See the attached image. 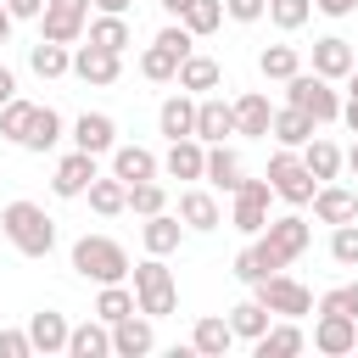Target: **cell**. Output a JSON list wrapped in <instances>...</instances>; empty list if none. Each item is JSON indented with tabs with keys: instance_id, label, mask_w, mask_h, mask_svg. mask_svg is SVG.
Returning <instances> with one entry per match:
<instances>
[{
	"instance_id": "484cf974",
	"label": "cell",
	"mask_w": 358,
	"mask_h": 358,
	"mask_svg": "<svg viewBox=\"0 0 358 358\" xmlns=\"http://www.w3.org/2000/svg\"><path fill=\"white\" fill-rule=\"evenodd\" d=\"M67 330H73V324H67L56 308H45V313L28 319V341H34V352H45V358H50V352H67Z\"/></svg>"
},
{
	"instance_id": "d6a6232c",
	"label": "cell",
	"mask_w": 358,
	"mask_h": 358,
	"mask_svg": "<svg viewBox=\"0 0 358 358\" xmlns=\"http://www.w3.org/2000/svg\"><path fill=\"white\" fill-rule=\"evenodd\" d=\"M84 196H90V207H95V213H101V218H117V213H123V207H129V185H123V179H117V173H106V179H101V173H95V179H90V190H84Z\"/></svg>"
},
{
	"instance_id": "5bb4252c",
	"label": "cell",
	"mask_w": 358,
	"mask_h": 358,
	"mask_svg": "<svg viewBox=\"0 0 358 358\" xmlns=\"http://www.w3.org/2000/svg\"><path fill=\"white\" fill-rule=\"evenodd\" d=\"M313 218L330 224V229H336V224H352V218H358V190H341V185L324 179V185L313 190Z\"/></svg>"
},
{
	"instance_id": "74e56055",
	"label": "cell",
	"mask_w": 358,
	"mask_h": 358,
	"mask_svg": "<svg viewBox=\"0 0 358 358\" xmlns=\"http://www.w3.org/2000/svg\"><path fill=\"white\" fill-rule=\"evenodd\" d=\"M257 73H263V78H280V84H285L291 73H302V56H296L291 45H263V50H257Z\"/></svg>"
},
{
	"instance_id": "2e32d148",
	"label": "cell",
	"mask_w": 358,
	"mask_h": 358,
	"mask_svg": "<svg viewBox=\"0 0 358 358\" xmlns=\"http://www.w3.org/2000/svg\"><path fill=\"white\" fill-rule=\"evenodd\" d=\"M268 123H274L268 95H263V90H246V95L235 101V134H246V140H268Z\"/></svg>"
},
{
	"instance_id": "cb8c5ba5",
	"label": "cell",
	"mask_w": 358,
	"mask_h": 358,
	"mask_svg": "<svg viewBox=\"0 0 358 358\" xmlns=\"http://www.w3.org/2000/svg\"><path fill=\"white\" fill-rule=\"evenodd\" d=\"M157 129H162L168 140H185V134H196V95H190V90L168 95V101H162V112H157Z\"/></svg>"
},
{
	"instance_id": "7c38bea8",
	"label": "cell",
	"mask_w": 358,
	"mask_h": 358,
	"mask_svg": "<svg viewBox=\"0 0 358 358\" xmlns=\"http://www.w3.org/2000/svg\"><path fill=\"white\" fill-rule=\"evenodd\" d=\"M313 347H319L324 358L352 352V347H358V319H352V313H319V324H313Z\"/></svg>"
},
{
	"instance_id": "8d00e7d4",
	"label": "cell",
	"mask_w": 358,
	"mask_h": 358,
	"mask_svg": "<svg viewBox=\"0 0 358 358\" xmlns=\"http://www.w3.org/2000/svg\"><path fill=\"white\" fill-rule=\"evenodd\" d=\"M140 73H145L151 84H173V78H179V56H173L168 45H157V39H151V45L140 50Z\"/></svg>"
},
{
	"instance_id": "d590c367",
	"label": "cell",
	"mask_w": 358,
	"mask_h": 358,
	"mask_svg": "<svg viewBox=\"0 0 358 358\" xmlns=\"http://www.w3.org/2000/svg\"><path fill=\"white\" fill-rule=\"evenodd\" d=\"M28 67H34L39 78H62V73H73V50L56 45V39H39V45L28 50Z\"/></svg>"
},
{
	"instance_id": "ab89813d",
	"label": "cell",
	"mask_w": 358,
	"mask_h": 358,
	"mask_svg": "<svg viewBox=\"0 0 358 358\" xmlns=\"http://www.w3.org/2000/svg\"><path fill=\"white\" fill-rule=\"evenodd\" d=\"M179 22H185V28L201 39V34H213V28L224 22V0H190V6L179 11Z\"/></svg>"
},
{
	"instance_id": "ee69618b",
	"label": "cell",
	"mask_w": 358,
	"mask_h": 358,
	"mask_svg": "<svg viewBox=\"0 0 358 358\" xmlns=\"http://www.w3.org/2000/svg\"><path fill=\"white\" fill-rule=\"evenodd\" d=\"M28 117H34V101H22V95H11V101L0 106V140H22V129H28Z\"/></svg>"
},
{
	"instance_id": "bcb514c9",
	"label": "cell",
	"mask_w": 358,
	"mask_h": 358,
	"mask_svg": "<svg viewBox=\"0 0 358 358\" xmlns=\"http://www.w3.org/2000/svg\"><path fill=\"white\" fill-rule=\"evenodd\" d=\"M157 45H168V50H173V56L185 62V56H190V45H196V34H190L185 22H168V28L157 34Z\"/></svg>"
},
{
	"instance_id": "b9f144b4",
	"label": "cell",
	"mask_w": 358,
	"mask_h": 358,
	"mask_svg": "<svg viewBox=\"0 0 358 358\" xmlns=\"http://www.w3.org/2000/svg\"><path fill=\"white\" fill-rule=\"evenodd\" d=\"M162 207H168V190H162L157 179H140V185H129V213L151 218V213H162Z\"/></svg>"
},
{
	"instance_id": "d4e9b609",
	"label": "cell",
	"mask_w": 358,
	"mask_h": 358,
	"mask_svg": "<svg viewBox=\"0 0 358 358\" xmlns=\"http://www.w3.org/2000/svg\"><path fill=\"white\" fill-rule=\"evenodd\" d=\"M313 129H319V123H313L302 106H291V101H285V106L274 112V123H268V134H274L280 145H291V151H302V145L313 140Z\"/></svg>"
},
{
	"instance_id": "4fadbf2b",
	"label": "cell",
	"mask_w": 358,
	"mask_h": 358,
	"mask_svg": "<svg viewBox=\"0 0 358 358\" xmlns=\"http://www.w3.org/2000/svg\"><path fill=\"white\" fill-rule=\"evenodd\" d=\"M151 347H157V330H151V319H145L140 308L112 324V352H117V358H145Z\"/></svg>"
},
{
	"instance_id": "94428289",
	"label": "cell",
	"mask_w": 358,
	"mask_h": 358,
	"mask_svg": "<svg viewBox=\"0 0 358 358\" xmlns=\"http://www.w3.org/2000/svg\"><path fill=\"white\" fill-rule=\"evenodd\" d=\"M157 6H162V11H168V17H179V11H185V6H190V0H157Z\"/></svg>"
},
{
	"instance_id": "52a82bcc",
	"label": "cell",
	"mask_w": 358,
	"mask_h": 358,
	"mask_svg": "<svg viewBox=\"0 0 358 358\" xmlns=\"http://www.w3.org/2000/svg\"><path fill=\"white\" fill-rule=\"evenodd\" d=\"M268 201H274V185H268V179H241V185H235V218H229V224H235L241 235H257V229L268 224Z\"/></svg>"
},
{
	"instance_id": "836d02e7",
	"label": "cell",
	"mask_w": 358,
	"mask_h": 358,
	"mask_svg": "<svg viewBox=\"0 0 358 358\" xmlns=\"http://www.w3.org/2000/svg\"><path fill=\"white\" fill-rule=\"evenodd\" d=\"M296 157H302V168H308V173H313L319 185L341 173V145H330V140H319V134H313V140H308V145H302Z\"/></svg>"
},
{
	"instance_id": "277c9868",
	"label": "cell",
	"mask_w": 358,
	"mask_h": 358,
	"mask_svg": "<svg viewBox=\"0 0 358 358\" xmlns=\"http://www.w3.org/2000/svg\"><path fill=\"white\" fill-rule=\"evenodd\" d=\"M268 185H274V196L280 201H291V207H308L313 201V190H319V179L302 168V157L291 151V145H280L274 157H268V173H263Z\"/></svg>"
},
{
	"instance_id": "7a4b0ae2",
	"label": "cell",
	"mask_w": 358,
	"mask_h": 358,
	"mask_svg": "<svg viewBox=\"0 0 358 358\" xmlns=\"http://www.w3.org/2000/svg\"><path fill=\"white\" fill-rule=\"evenodd\" d=\"M129 274H134V308H140L145 319H168V313L179 308V285H173V268H168L157 252H145V263H134Z\"/></svg>"
},
{
	"instance_id": "db71d44e",
	"label": "cell",
	"mask_w": 358,
	"mask_h": 358,
	"mask_svg": "<svg viewBox=\"0 0 358 358\" xmlns=\"http://www.w3.org/2000/svg\"><path fill=\"white\" fill-rule=\"evenodd\" d=\"M90 6H95V11H112V17H123L134 0H90Z\"/></svg>"
},
{
	"instance_id": "c3c4849f",
	"label": "cell",
	"mask_w": 358,
	"mask_h": 358,
	"mask_svg": "<svg viewBox=\"0 0 358 358\" xmlns=\"http://www.w3.org/2000/svg\"><path fill=\"white\" fill-rule=\"evenodd\" d=\"M268 11V0H224V17H235V22H257Z\"/></svg>"
},
{
	"instance_id": "603a6c76",
	"label": "cell",
	"mask_w": 358,
	"mask_h": 358,
	"mask_svg": "<svg viewBox=\"0 0 358 358\" xmlns=\"http://www.w3.org/2000/svg\"><path fill=\"white\" fill-rule=\"evenodd\" d=\"M173 84L190 90V95H213V90L224 84V67H218L213 56H196V50H190V56L179 62V78H173Z\"/></svg>"
},
{
	"instance_id": "5b68a950",
	"label": "cell",
	"mask_w": 358,
	"mask_h": 358,
	"mask_svg": "<svg viewBox=\"0 0 358 358\" xmlns=\"http://www.w3.org/2000/svg\"><path fill=\"white\" fill-rule=\"evenodd\" d=\"M285 101L302 106L313 123H336V117H341V95H336L330 78H319V73H291V78H285Z\"/></svg>"
},
{
	"instance_id": "e575fe53",
	"label": "cell",
	"mask_w": 358,
	"mask_h": 358,
	"mask_svg": "<svg viewBox=\"0 0 358 358\" xmlns=\"http://www.w3.org/2000/svg\"><path fill=\"white\" fill-rule=\"evenodd\" d=\"M268 319H274V313H268L257 296H246V302L229 308V330H235V341H257V336L268 330Z\"/></svg>"
},
{
	"instance_id": "f907efd6",
	"label": "cell",
	"mask_w": 358,
	"mask_h": 358,
	"mask_svg": "<svg viewBox=\"0 0 358 358\" xmlns=\"http://www.w3.org/2000/svg\"><path fill=\"white\" fill-rule=\"evenodd\" d=\"M6 11H11L17 22H39V11H45V0H6Z\"/></svg>"
},
{
	"instance_id": "4316f807",
	"label": "cell",
	"mask_w": 358,
	"mask_h": 358,
	"mask_svg": "<svg viewBox=\"0 0 358 358\" xmlns=\"http://www.w3.org/2000/svg\"><path fill=\"white\" fill-rule=\"evenodd\" d=\"M229 347H235V330H229V319H218V313L196 319V330H190V352H201V358H224Z\"/></svg>"
},
{
	"instance_id": "11a10c76",
	"label": "cell",
	"mask_w": 358,
	"mask_h": 358,
	"mask_svg": "<svg viewBox=\"0 0 358 358\" xmlns=\"http://www.w3.org/2000/svg\"><path fill=\"white\" fill-rule=\"evenodd\" d=\"M17 95V78H11V67H0V106Z\"/></svg>"
},
{
	"instance_id": "681fc988",
	"label": "cell",
	"mask_w": 358,
	"mask_h": 358,
	"mask_svg": "<svg viewBox=\"0 0 358 358\" xmlns=\"http://www.w3.org/2000/svg\"><path fill=\"white\" fill-rule=\"evenodd\" d=\"M45 11H56V17H78V22H90V0H45Z\"/></svg>"
},
{
	"instance_id": "4dcf8cb0",
	"label": "cell",
	"mask_w": 358,
	"mask_h": 358,
	"mask_svg": "<svg viewBox=\"0 0 358 358\" xmlns=\"http://www.w3.org/2000/svg\"><path fill=\"white\" fill-rule=\"evenodd\" d=\"M84 34H90V45H101V50H129L134 45V28H129V17H112V11H101L95 22H84Z\"/></svg>"
},
{
	"instance_id": "6125c7cd",
	"label": "cell",
	"mask_w": 358,
	"mask_h": 358,
	"mask_svg": "<svg viewBox=\"0 0 358 358\" xmlns=\"http://www.w3.org/2000/svg\"><path fill=\"white\" fill-rule=\"evenodd\" d=\"M347 101H358V62H352V73H347Z\"/></svg>"
},
{
	"instance_id": "f1b7e54d",
	"label": "cell",
	"mask_w": 358,
	"mask_h": 358,
	"mask_svg": "<svg viewBox=\"0 0 358 358\" xmlns=\"http://www.w3.org/2000/svg\"><path fill=\"white\" fill-rule=\"evenodd\" d=\"M201 179H207V185H218V190H229V196H235V185H241V179H246V168H241V151H229V145H224V140H218V145H213V151H207V168H201Z\"/></svg>"
},
{
	"instance_id": "816d5d0a",
	"label": "cell",
	"mask_w": 358,
	"mask_h": 358,
	"mask_svg": "<svg viewBox=\"0 0 358 358\" xmlns=\"http://www.w3.org/2000/svg\"><path fill=\"white\" fill-rule=\"evenodd\" d=\"M313 11H324V17H352L358 0H313Z\"/></svg>"
},
{
	"instance_id": "60d3db41",
	"label": "cell",
	"mask_w": 358,
	"mask_h": 358,
	"mask_svg": "<svg viewBox=\"0 0 358 358\" xmlns=\"http://www.w3.org/2000/svg\"><path fill=\"white\" fill-rule=\"evenodd\" d=\"M39 39H56V45H78V39H84V22H78V17H56V11H39Z\"/></svg>"
},
{
	"instance_id": "9c48e42d",
	"label": "cell",
	"mask_w": 358,
	"mask_h": 358,
	"mask_svg": "<svg viewBox=\"0 0 358 358\" xmlns=\"http://www.w3.org/2000/svg\"><path fill=\"white\" fill-rule=\"evenodd\" d=\"M224 134H235V101L224 95H196V140L218 145Z\"/></svg>"
},
{
	"instance_id": "3957f363",
	"label": "cell",
	"mask_w": 358,
	"mask_h": 358,
	"mask_svg": "<svg viewBox=\"0 0 358 358\" xmlns=\"http://www.w3.org/2000/svg\"><path fill=\"white\" fill-rule=\"evenodd\" d=\"M73 268L84 274V280H95V285H112V280H129V252L112 241V235H78L73 241Z\"/></svg>"
},
{
	"instance_id": "8992f818",
	"label": "cell",
	"mask_w": 358,
	"mask_h": 358,
	"mask_svg": "<svg viewBox=\"0 0 358 358\" xmlns=\"http://www.w3.org/2000/svg\"><path fill=\"white\" fill-rule=\"evenodd\" d=\"M252 291H257V302H263L274 319H302V313H313V291H308L302 280H291V274H268V280H257Z\"/></svg>"
},
{
	"instance_id": "7bdbcfd3",
	"label": "cell",
	"mask_w": 358,
	"mask_h": 358,
	"mask_svg": "<svg viewBox=\"0 0 358 358\" xmlns=\"http://www.w3.org/2000/svg\"><path fill=\"white\" fill-rule=\"evenodd\" d=\"M263 17H268L274 28H285V34H291V28H302V22L313 17V0H268V11H263Z\"/></svg>"
},
{
	"instance_id": "ffe728a7",
	"label": "cell",
	"mask_w": 358,
	"mask_h": 358,
	"mask_svg": "<svg viewBox=\"0 0 358 358\" xmlns=\"http://www.w3.org/2000/svg\"><path fill=\"white\" fill-rule=\"evenodd\" d=\"M280 268H285V257H280L263 235H257V241L235 257V280H246V285H257V280H268V274H280Z\"/></svg>"
},
{
	"instance_id": "7dc6e473",
	"label": "cell",
	"mask_w": 358,
	"mask_h": 358,
	"mask_svg": "<svg viewBox=\"0 0 358 358\" xmlns=\"http://www.w3.org/2000/svg\"><path fill=\"white\" fill-rule=\"evenodd\" d=\"M0 358H34L28 330H0Z\"/></svg>"
},
{
	"instance_id": "8fae6325",
	"label": "cell",
	"mask_w": 358,
	"mask_h": 358,
	"mask_svg": "<svg viewBox=\"0 0 358 358\" xmlns=\"http://www.w3.org/2000/svg\"><path fill=\"white\" fill-rule=\"evenodd\" d=\"M90 179H95V157L73 145V151L56 162V173H50V190H56L62 201H73V196H84V190H90Z\"/></svg>"
},
{
	"instance_id": "6da1fadb",
	"label": "cell",
	"mask_w": 358,
	"mask_h": 358,
	"mask_svg": "<svg viewBox=\"0 0 358 358\" xmlns=\"http://www.w3.org/2000/svg\"><path fill=\"white\" fill-rule=\"evenodd\" d=\"M0 229H6V241H11L22 257H50V252H56V218H50L39 201H6Z\"/></svg>"
},
{
	"instance_id": "91938a15",
	"label": "cell",
	"mask_w": 358,
	"mask_h": 358,
	"mask_svg": "<svg viewBox=\"0 0 358 358\" xmlns=\"http://www.w3.org/2000/svg\"><path fill=\"white\" fill-rule=\"evenodd\" d=\"M341 168H352V179H358V140H352V151H341Z\"/></svg>"
},
{
	"instance_id": "680465c9",
	"label": "cell",
	"mask_w": 358,
	"mask_h": 358,
	"mask_svg": "<svg viewBox=\"0 0 358 358\" xmlns=\"http://www.w3.org/2000/svg\"><path fill=\"white\" fill-rule=\"evenodd\" d=\"M341 296H347V313H358V280H352V285H341Z\"/></svg>"
},
{
	"instance_id": "30bf717a",
	"label": "cell",
	"mask_w": 358,
	"mask_h": 358,
	"mask_svg": "<svg viewBox=\"0 0 358 358\" xmlns=\"http://www.w3.org/2000/svg\"><path fill=\"white\" fill-rule=\"evenodd\" d=\"M73 73H78L84 84L106 90V84H117V73H123V56H117V50H101V45H78V50H73Z\"/></svg>"
},
{
	"instance_id": "44dd1931",
	"label": "cell",
	"mask_w": 358,
	"mask_h": 358,
	"mask_svg": "<svg viewBox=\"0 0 358 358\" xmlns=\"http://www.w3.org/2000/svg\"><path fill=\"white\" fill-rule=\"evenodd\" d=\"M112 352V324L106 319H84L67 330V358H106Z\"/></svg>"
},
{
	"instance_id": "7402d4cb",
	"label": "cell",
	"mask_w": 358,
	"mask_h": 358,
	"mask_svg": "<svg viewBox=\"0 0 358 358\" xmlns=\"http://www.w3.org/2000/svg\"><path fill=\"white\" fill-rule=\"evenodd\" d=\"M252 347H257V358H296V352L308 347V336H302L296 319H280V324H268Z\"/></svg>"
},
{
	"instance_id": "f35d334b",
	"label": "cell",
	"mask_w": 358,
	"mask_h": 358,
	"mask_svg": "<svg viewBox=\"0 0 358 358\" xmlns=\"http://www.w3.org/2000/svg\"><path fill=\"white\" fill-rule=\"evenodd\" d=\"M134 313V291L123 285V280H112V285H101V296H95V319H106V324H117V319H129Z\"/></svg>"
},
{
	"instance_id": "e0dca14e",
	"label": "cell",
	"mask_w": 358,
	"mask_h": 358,
	"mask_svg": "<svg viewBox=\"0 0 358 358\" xmlns=\"http://www.w3.org/2000/svg\"><path fill=\"white\" fill-rule=\"evenodd\" d=\"M179 241H185V224H179V213H151L145 224H140V246L145 252H157V257H168V252H179Z\"/></svg>"
},
{
	"instance_id": "6f0895ef",
	"label": "cell",
	"mask_w": 358,
	"mask_h": 358,
	"mask_svg": "<svg viewBox=\"0 0 358 358\" xmlns=\"http://www.w3.org/2000/svg\"><path fill=\"white\" fill-rule=\"evenodd\" d=\"M11 22H17V17H11V11H6V0H0V45L11 39Z\"/></svg>"
},
{
	"instance_id": "ac0fdd59",
	"label": "cell",
	"mask_w": 358,
	"mask_h": 358,
	"mask_svg": "<svg viewBox=\"0 0 358 358\" xmlns=\"http://www.w3.org/2000/svg\"><path fill=\"white\" fill-rule=\"evenodd\" d=\"M73 145H78V151H90V157H101V151H112V145H117V123H112L106 112H84V117L73 123Z\"/></svg>"
},
{
	"instance_id": "1f68e13d",
	"label": "cell",
	"mask_w": 358,
	"mask_h": 358,
	"mask_svg": "<svg viewBox=\"0 0 358 358\" xmlns=\"http://www.w3.org/2000/svg\"><path fill=\"white\" fill-rule=\"evenodd\" d=\"M62 140V112L56 106H34V117H28V129H22V151H50Z\"/></svg>"
},
{
	"instance_id": "83f0119b",
	"label": "cell",
	"mask_w": 358,
	"mask_h": 358,
	"mask_svg": "<svg viewBox=\"0 0 358 358\" xmlns=\"http://www.w3.org/2000/svg\"><path fill=\"white\" fill-rule=\"evenodd\" d=\"M157 157L145 151V145H112V173L123 179V185H140V179H157Z\"/></svg>"
},
{
	"instance_id": "f546056e",
	"label": "cell",
	"mask_w": 358,
	"mask_h": 358,
	"mask_svg": "<svg viewBox=\"0 0 358 358\" xmlns=\"http://www.w3.org/2000/svg\"><path fill=\"white\" fill-rule=\"evenodd\" d=\"M179 224L207 235V229H218V224H224V213H218V201H213L207 190H179Z\"/></svg>"
},
{
	"instance_id": "ba28073f",
	"label": "cell",
	"mask_w": 358,
	"mask_h": 358,
	"mask_svg": "<svg viewBox=\"0 0 358 358\" xmlns=\"http://www.w3.org/2000/svg\"><path fill=\"white\" fill-rule=\"evenodd\" d=\"M257 235H263V241H268V246H274L285 263H296V257L313 246V229H308V218H296V213H285V218H268Z\"/></svg>"
},
{
	"instance_id": "9f6ffc18",
	"label": "cell",
	"mask_w": 358,
	"mask_h": 358,
	"mask_svg": "<svg viewBox=\"0 0 358 358\" xmlns=\"http://www.w3.org/2000/svg\"><path fill=\"white\" fill-rule=\"evenodd\" d=\"M341 117H347V129L358 134V101H341Z\"/></svg>"
},
{
	"instance_id": "d6986e66",
	"label": "cell",
	"mask_w": 358,
	"mask_h": 358,
	"mask_svg": "<svg viewBox=\"0 0 358 358\" xmlns=\"http://www.w3.org/2000/svg\"><path fill=\"white\" fill-rule=\"evenodd\" d=\"M162 168H168V179H201V168H207V145H201L196 134H185V140H168V157H162Z\"/></svg>"
},
{
	"instance_id": "f6af8a7d",
	"label": "cell",
	"mask_w": 358,
	"mask_h": 358,
	"mask_svg": "<svg viewBox=\"0 0 358 358\" xmlns=\"http://www.w3.org/2000/svg\"><path fill=\"white\" fill-rule=\"evenodd\" d=\"M330 257H336L341 268H358V218H352V224H336V235H330Z\"/></svg>"
},
{
	"instance_id": "9a60e30c",
	"label": "cell",
	"mask_w": 358,
	"mask_h": 358,
	"mask_svg": "<svg viewBox=\"0 0 358 358\" xmlns=\"http://www.w3.org/2000/svg\"><path fill=\"white\" fill-rule=\"evenodd\" d=\"M352 62H358V56H352V45H347L341 34L313 39V73H319V78H330V84H336V78H347V73H352Z\"/></svg>"
},
{
	"instance_id": "f5cc1de1",
	"label": "cell",
	"mask_w": 358,
	"mask_h": 358,
	"mask_svg": "<svg viewBox=\"0 0 358 358\" xmlns=\"http://www.w3.org/2000/svg\"><path fill=\"white\" fill-rule=\"evenodd\" d=\"M319 313H347V296H341V291H324V296H319ZM352 319H358V313H352Z\"/></svg>"
}]
</instances>
